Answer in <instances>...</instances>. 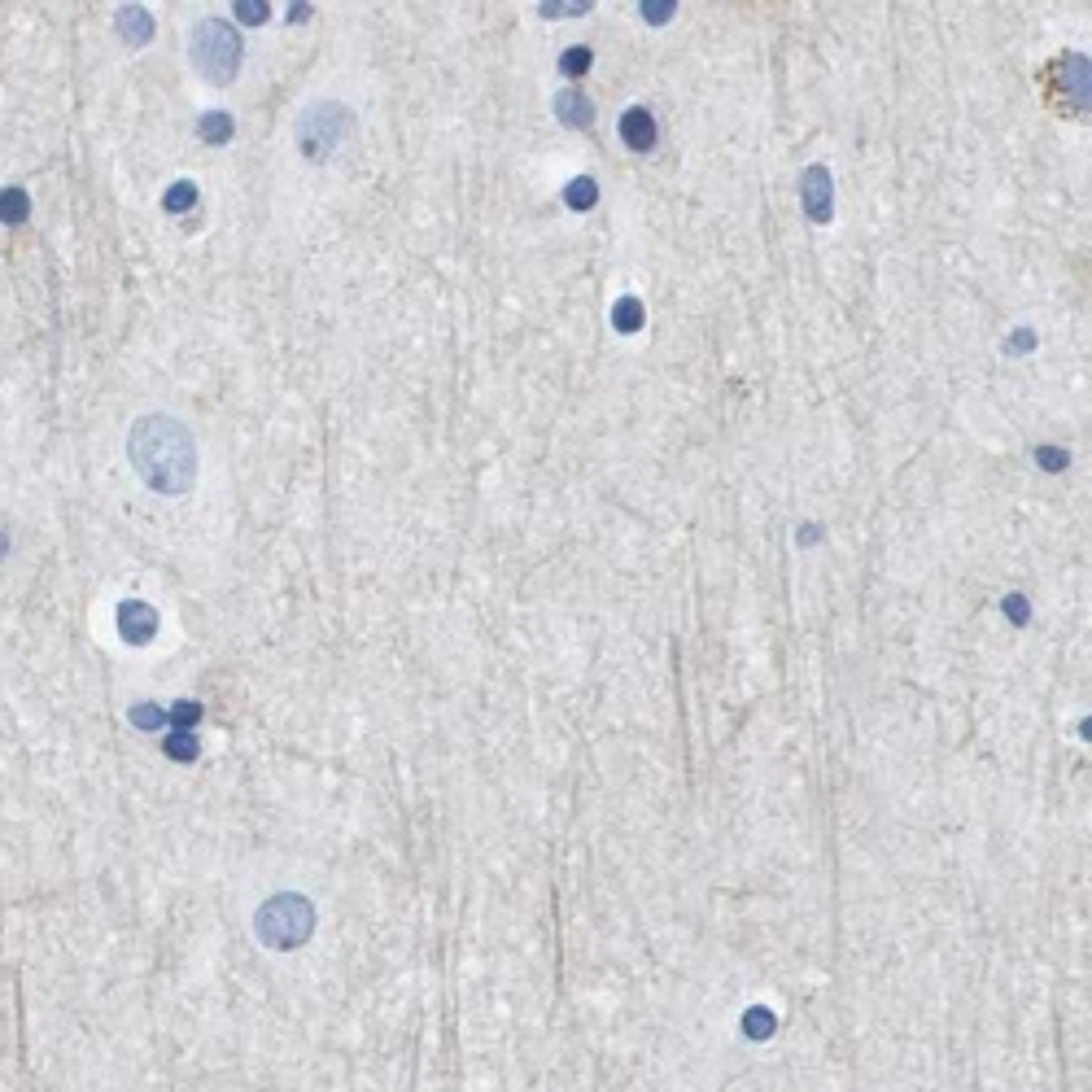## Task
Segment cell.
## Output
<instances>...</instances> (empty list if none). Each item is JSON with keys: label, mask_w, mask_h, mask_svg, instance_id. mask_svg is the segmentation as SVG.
<instances>
[{"label": "cell", "mask_w": 1092, "mask_h": 1092, "mask_svg": "<svg viewBox=\"0 0 1092 1092\" xmlns=\"http://www.w3.org/2000/svg\"><path fill=\"white\" fill-rule=\"evenodd\" d=\"M193 206H197V184H193V179H175V184L166 188V197H162V210H166V214H188Z\"/></svg>", "instance_id": "5bb4252c"}, {"label": "cell", "mask_w": 1092, "mask_h": 1092, "mask_svg": "<svg viewBox=\"0 0 1092 1092\" xmlns=\"http://www.w3.org/2000/svg\"><path fill=\"white\" fill-rule=\"evenodd\" d=\"M1005 617L1014 625H1027L1032 621V608H1027V599L1023 594H1005Z\"/></svg>", "instance_id": "d4e9b609"}, {"label": "cell", "mask_w": 1092, "mask_h": 1092, "mask_svg": "<svg viewBox=\"0 0 1092 1092\" xmlns=\"http://www.w3.org/2000/svg\"><path fill=\"white\" fill-rule=\"evenodd\" d=\"M254 931L275 953L302 948L315 936V905L307 896H298V891H280L254 913Z\"/></svg>", "instance_id": "3957f363"}, {"label": "cell", "mask_w": 1092, "mask_h": 1092, "mask_svg": "<svg viewBox=\"0 0 1092 1092\" xmlns=\"http://www.w3.org/2000/svg\"><path fill=\"white\" fill-rule=\"evenodd\" d=\"M555 118L564 127H572V132H581V127L594 123V101L581 88H564V92H555Z\"/></svg>", "instance_id": "30bf717a"}, {"label": "cell", "mask_w": 1092, "mask_h": 1092, "mask_svg": "<svg viewBox=\"0 0 1092 1092\" xmlns=\"http://www.w3.org/2000/svg\"><path fill=\"white\" fill-rule=\"evenodd\" d=\"M642 319H647V311H642V302H638V298H617V307H612V323H617V332H638V328H642Z\"/></svg>", "instance_id": "9a60e30c"}, {"label": "cell", "mask_w": 1092, "mask_h": 1092, "mask_svg": "<svg viewBox=\"0 0 1092 1092\" xmlns=\"http://www.w3.org/2000/svg\"><path fill=\"white\" fill-rule=\"evenodd\" d=\"M586 9H590V0H546L542 4V18H577Z\"/></svg>", "instance_id": "44dd1931"}, {"label": "cell", "mask_w": 1092, "mask_h": 1092, "mask_svg": "<svg viewBox=\"0 0 1092 1092\" xmlns=\"http://www.w3.org/2000/svg\"><path fill=\"white\" fill-rule=\"evenodd\" d=\"M188 57H193V66H197V75H202L206 84L227 88V84L236 79V70H241L245 44H241V36H236L232 22H223V18H202V22L193 27Z\"/></svg>", "instance_id": "7a4b0ae2"}, {"label": "cell", "mask_w": 1092, "mask_h": 1092, "mask_svg": "<svg viewBox=\"0 0 1092 1092\" xmlns=\"http://www.w3.org/2000/svg\"><path fill=\"white\" fill-rule=\"evenodd\" d=\"M166 721H171L175 729H193L197 721H202V704H197V699H179V704H171Z\"/></svg>", "instance_id": "e0dca14e"}, {"label": "cell", "mask_w": 1092, "mask_h": 1092, "mask_svg": "<svg viewBox=\"0 0 1092 1092\" xmlns=\"http://www.w3.org/2000/svg\"><path fill=\"white\" fill-rule=\"evenodd\" d=\"M171 761H197L202 756V743H197V734L193 729H175L171 738H166V747H162Z\"/></svg>", "instance_id": "2e32d148"}, {"label": "cell", "mask_w": 1092, "mask_h": 1092, "mask_svg": "<svg viewBox=\"0 0 1092 1092\" xmlns=\"http://www.w3.org/2000/svg\"><path fill=\"white\" fill-rule=\"evenodd\" d=\"M132 468L157 494H188L197 481V442L175 416H140L127 437Z\"/></svg>", "instance_id": "6da1fadb"}, {"label": "cell", "mask_w": 1092, "mask_h": 1092, "mask_svg": "<svg viewBox=\"0 0 1092 1092\" xmlns=\"http://www.w3.org/2000/svg\"><path fill=\"white\" fill-rule=\"evenodd\" d=\"M307 13H311V4H293V13H289V18H293V22H307Z\"/></svg>", "instance_id": "83f0119b"}, {"label": "cell", "mask_w": 1092, "mask_h": 1092, "mask_svg": "<svg viewBox=\"0 0 1092 1092\" xmlns=\"http://www.w3.org/2000/svg\"><path fill=\"white\" fill-rule=\"evenodd\" d=\"M638 9H642V18H647L651 27H660V22H669V18H674L677 4H674V0H642Z\"/></svg>", "instance_id": "603a6c76"}, {"label": "cell", "mask_w": 1092, "mask_h": 1092, "mask_svg": "<svg viewBox=\"0 0 1092 1092\" xmlns=\"http://www.w3.org/2000/svg\"><path fill=\"white\" fill-rule=\"evenodd\" d=\"M590 61H594V52L590 49H569L564 57H560V70H564L569 79H581V75L590 70Z\"/></svg>", "instance_id": "d6986e66"}, {"label": "cell", "mask_w": 1092, "mask_h": 1092, "mask_svg": "<svg viewBox=\"0 0 1092 1092\" xmlns=\"http://www.w3.org/2000/svg\"><path fill=\"white\" fill-rule=\"evenodd\" d=\"M800 206L813 223H831L834 219V184H831V171L822 162H813L804 175H800Z\"/></svg>", "instance_id": "8992f818"}, {"label": "cell", "mask_w": 1092, "mask_h": 1092, "mask_svg": "<svg viewBox=\"0 0 1092 1092\" xmlns=\"http://www.w3.org/2000/svg\"><path fill=\"white\" fill-rule=\"evenodd\" d=\"M132 726L136 729H162L166 726V713H162L157 704H136V708H132Z\"/></svg>", "instance_id": "ffe728a7"}, {"label": "cell", "mask_w": 1092, "mask_h": 1092, "mask_svg": "<svg viewBox=\"0 0 1092 1092\" xmlns=\"http://www.w3.org/2000/svg\"><path fill=\"white\" fill-rule=\"evenodd\" d=\"M621 140L634 149V154H651V149H656L660 127H656V118H651L642 105H634V109H625L621 114Z\"/></svg>", "instance_id": "ba28073f"}, {"label": "cell", "mask_w": 1092, "mask_h": 1092, "mask_svg": "<svg viewBox=\"0 0 1092 1092\" xmlns=\"http://www.w3.org/2000/svg\"><path fill=\"white\" fill-rule=\"evenodd\" d=\"M1005 346H1009V350H1018V355H1032V350H1036V332H1027V328H1023V332H1014Z\"/></svg>", "instance_id": "484cf974"}, {"label": "cell", "mask_w": 1092, "mask_h": 1092, "mask_svg": "<svg viewBox=\"0 0 1092 1092\" xmlns=\"http://www.w3.org/2000/svg\"><path fill=\"white\" fill-rule=\"evenodd\" d=\"M118 634H123V642H132V647L154 642L157 638V612L145 603V599H123V603H118Z\"/></svg>", "instance_id": "52a82bcc"}, {"label": "cell", "mask_w": 1092, "mask_h": 1092, "mask_svg": "<svg viewBox=\"0 0 1092 1092\" xmlns=\"http://www.w3.org/2000/svg\"><path fill=\"white\" fill-rule=\"evenodd\" d=\"M31 219V197H27V188H0V223H9V227H18V223H27Z\"/></svg>", "instance_id": "8fae6325"}, {"label": "cell", "mask_w": 1092, "mask_h": 1092, "mask_svg": "<svg viewBox=\"0 0 1092 1092\" xmlns=\"http://www.w3.org/2000/svg\"><path fill=\"white\" fill-rule=\"evenodd\" d=\"M114 31L127 40V44H149L154 40V13L149 9H140V4H123L118 13H114Z\"/></svg>", "instance_id": "9c48e42d"}, {"label": "cell", "mask_w": 1092, "mask_h": 1092, "mask_svg": "<svg viewBox=\"0 0 1092 1092\" xmlns=\"http://www.w3.org/2000/svg\"><path fill=\"white\" fill-rule=\"evenodd\" d=\"M594 202H599V184H594V175H577V179H569L564 184V206L569 210H594Z\"/></svg>", "instance_id": "7c38bea8"}, {"label": "cell", "mask_w": 1092, "mask_h": 1092, "mask_svg": "<svg viewBox=\"0 0 1092 1092\" xmlns=\"http://www.w3.org/2000/svg\"><path fill=\"white\" fill-rule=\"evenodd\" d=\"M236 18L250 22V27H262V22L271 18V4H267V0H241V4H236Z\"/></svg>", "instance_id": "7402d4cb"}, {"label": "cell", "mask_w": 1092, "mask_h": 1092, "mask_svg": "<svg viewBox=\"0 0 1092 1092\" xmlns=\"http://www.w3.org/2000/svg\"><path fill=\"white\" fill-rule=\"evenodd\" d=\"M355 132V109L341 101H315L298 118V149L307 162H328Z\"/></svg>", "instance_id": "277c9868"}, {"label": "cell", "mask_w": 1092, "mask_h": 1092, "mask_svg": "<svg viewBox=\"0 0 1092 1092\" xmlns=\"http://www.w3.org/2000/svg\"><path fill=\"white\" fill-rule=\"evenodd\" d=\"M743 1032H747L752 1040L774 1036V1014H769V1009H761V1005H756V1009H747V1014H743Z\"/></svg>", "instance_id": "ac0fdd59"}, {"label": "cell", "mask_w": 1092, "mask_h": 1092, "mask_svg": "<svg viewBox=\"0 0 1092 1092\" xmlns=\"http://www.w3.org/2000/svg\"><path fill=\"white\" fill-rule=\"evenodd\" d=\"M232 114L227 109H210V114H202V123H197V136L202 140H210V145H227L232 140Z\"/></svg>", "instance_id": "4fadbf2b"}, {"label": "cell", "mask_w": 1092, "mask_h": 1092, "mask_svg": "<svg viewBox=\"0 0 1092 1092\" xmlns=\"http://www.w3.org/2000/svg\"><path fill=\"white\" fill-rule=\"evenodd\" d=\"M1044 84H1048L1053 101L1062 105L1066 114L1088 109V57H1080V52H1062V57L1048 66Z\"/></svg>", "instance_id": "5b68a950"}, {"label": "cell", "mask_w": 1092, "mask_h": 1092, "mask_svg": "<svg viewBox=\"0 0 1092 1092\" xmlns=\"http://www.w3.org/2000/svg\"><path fill=\"white\" fill-rule=\"evenodd\" d=\"M1036 459H1040L1044 472H1062L1066 464H1071V455H1066V450H1057V446H1040V450H1036Z\"/></svg>", "instance_id": "cb8c5ba5"}, {"label": "cell", "mask_w": 1092, "mask_h": 1092, "mask_svg": "<svg viewBox=\"0 0 1092 1092\" xmlns=\"http://www.w3.org/2000/svg\"><path fill=\"white\" fill-rule=\"evenodd\" d=\"M817 538H822L817 524H804V529H800V546H804V542H817Z\"/></svg>", "instance_id": "4316f807"}]
</instances>
